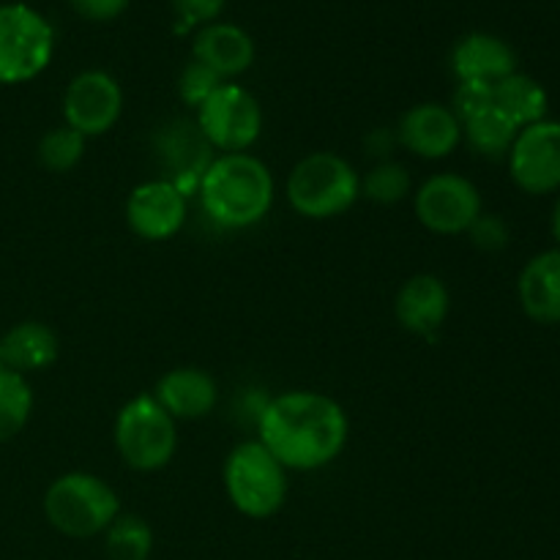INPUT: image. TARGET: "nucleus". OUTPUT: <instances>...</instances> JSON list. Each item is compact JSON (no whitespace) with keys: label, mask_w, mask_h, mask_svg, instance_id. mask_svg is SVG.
<instances>
[{"label":"nucleus","mask_w":560,"mask_h":560,"mask_svg":"<svg viewBox=\"0 0 560 560\" xmlns=\"http://www.w3.org/2000/svg\"><path fill=\"white\" fill-rule=\"evenodd\" d=\"M230 503L249 520H268L288 501V470L260 441L238 443L224 463Z\"/></svg>","instance_id":"39448f33"},{"label":"nucleus","mask_w":560,"mask_h":560,"mask_svg":"<svg viewBox=\"0 0 560 560\" xmlns=\"http://www.w3.org/2000/svg\"><path fill=\"white\" fill-rule=\"evenodd\" d=\"M257 432L284 470H320L345 452L350 421L326 394L284 392L257 413Z\"/></svg>","instance_id":"f257e3e1"},{"label":"nucleus","mask_w":560,"mask_h":560,"mask_svg":"<svg viewBox=\"0 0 560 560\" xmlns=\"http://www.w3.org/2000/svg\"><path fill=\"white\" fill-rule=\"evenodd\" d=\"M175 421H195L206 419L217 408L219 388L217 381L206 370L197 366H178L170 370L167 375L159 377L156 388L151 394Z\"/></svg>","instance_id":"dca6fc26"},{"label":"nucleus","mask_w":560,"mask_h":560,"mask_svg":"<svg viewBox=\"0 0 560 560\" xmlns=\"http://www.w3.org/2000/svg\"><path fill=\"white\" fill-rule=\"evenodd\" d=\"M222 82H224L222 77L213 74L208 66H202L200 60L191 58L189 63L184 66V71H180V77H178V96H180V102L186 104V107L200 109L202 104L208 102V96H211V93L217 91Z\"/></svg>","instance_id":"a878e982"},{"label":"nucleus","mask_w":560,"mask_h":560,"mask_svg":"<svg viewBox=\"0 0 560 560\" xmlns=\"http://www.w3.org/2000/svg\"><path fill=\"white\" fill-rule=\"evenodd\" d=\"M186 211V195L173 180H148L129 195L126 222L140 238L167 241L184 228Z\"/></svg>","instance_id":"f8f14e48"},{"label":"nucleus","mask_w":560,"mask_h":560,"mask_svg":"<svg viewBox=\"0 0 560 560\" xmlns=\"http://www.w3.org/2000/svg\"><path fill=\"white\" fill-rule=\"evenodd\" d=\"M495 109L506 115L517 129H525L545 120L547 93L534 77L514 71L506 80L495 82Z\"/></svg>","instance_id":"aec40b11"},{"label":"nucleus","mask_w":560,"mask_h":560,"mask_svg":"<svg viewBox=\"0 0 560 560\" xmlns=\"http://www.w3.org/2000/svg\"><path fill=\"white\" fill-rule=\"evenodd\" d=\"M33 413V392L25 375L0 370V443L11 441L25 430Z\"/></svg>","instance_id":"5701e85b"},{"label":"nucleus","mask_w":560,"mask_h":560,"mask_svg":"<svg viewBox=\"0 0 560 560\" xmlns=\"http://www.w3.org/2000/svg\"><path fill=\"white\" fill-rule=\"evenodd\" d=\"M397 140L421 159H446L463 140V124L446 104L424 102L399 118Z\"/></svg>","instance_id":"ddd939ff"},{"label":"nucleus","mask_w":560,"mask_h":560,"mask_svg":"<svg viewBox=\"0 0 560 560\" xmlns=\"http://www.w3.org/2000/svg\"><path fill=\"white\" fill-rule=\"evenodd\" d=\"M520 304L530 320L541 326L560 323V249H550L528 260L520 273Z\"/></svg>","instance_id":"a211bd4d"},{"label":"nucleus","mask_w":560,"mask_h":560,"mask_svg":"<svg viewBox=\"0 0 560 560\" xmlns=\"http://www.w3.org/2000/svg\"><path fill=\"white\" fill-rule=\"evenodd\" d=\"M361 197V175L345 156L315 151L301 159L288 178V200L306 219H334Z\"/></svg>","instance_id":"7ed1b4c3"},{"label":"nucleus","mask_w":560,"mask_h":560,"mask_svg":"<svg viewBox=\"0 0 560 560\" xmlns=\"http://www.w3.org/2000/svg\"><path fill=\"white\" fill-rule=\"evenodd\" d=\"M104 550L109 560H148L153 550V530L137 514H118L104 530Z\"/></svg>","instance_id":"4be33fe9"},{"label":"nucleus","mask_w":560,"mask_h":560,"mask_svg":"<svg viewBox=\"0 0 560 560\" xmlns=\"http://www.w3.org/2000/svg\"><path fill=\"white\" fill-rule=\"evenodd\" d=\"M410 173L397 162H381L361 178V195L381 206H397L410 195Z\"/></svg>","instance_id":"393cba45"},{"label":"nucleus","mask_w":560,"mask_h":560,"mask_svg":"<svg viewBox=\"0 0 560 560\" xmlns=\"http://www.w3.org/2000/svg\"><path fill=\"white\" fill-rule=\"evenodd\" d=\"M509 170L514 184L528 195L560 189V124L545 118L520 129L509 151Z\"/></svg>","instance_id":"9b49d317"},{"label":"nucleus","mask_w":560,"mask_h":560,"mask_svg":"<svg viewBox=\"0 0 560 560\" xmlns=\"http://www.w3.org/2000/svg\"><path fill=\"white\" fill-rule=\"evenodd\" d=\"M452 69L459 82H495L517 71V55L503 38L492 33H470L454 47Z\"/></svg>","instance_id":"f3484780"},{"label":"nucleus","mask_w":560,"mask_h":560,"mask_svg":"<svg viewBox=\"0 0 560 560\" xmlns=\"http://www.w3.org/2000/svg\"><path fill=\"white\" fill-rule=\"evenodd\" d=\"M452 299L448 288L435 277V273H416L399 288L397 301H394V315L399 326L419 337H430L446 323Z\"/></svg>","instance_id":"2eb2a0df"},{"label":"nucleus","mask_w":560,"mask_h":560,"mask_svg":"<svg viewBox=\"0 0 560 560\" xmlns=\"http://www.w3.org/2000/svg\"><path fill=\"white\" fill-rule=\"evenodd\" d=\"M82 153H85V137L71 129V126L49 129L38 140V162L49 173H69V170H74L80 164Z\"/></svg>","instance_id":"b1692460"},{"label":"nucleus","mask_w":560,"mask_h":560,"mask_svg":"<svg viewBox=\"0 0 560 560\" xmlns=\"http://www.w3.org/2000/svg\"><path fill=\"white\" fill-rule=\"evenodd\" d=\"M191 55L228 82L230 77H238L252 69L257 49L244 27L230 25V22H208L191 42Z\"/></svg>","instance_id":"4468645a"},{"label":"nucleus","mask_w":560,"mask_h":560,"mask_svg":"<svg viewBox=\"0 0 560 560\" xmlns=\"http://www.w3.org/2000/svg\"><path fill=\"white\" fill-rule=\"evenodd\" d=\"M0 370H5V366H3V355H0Z\"/></svg>","instance_id":"2f4dec72"},{"label":"nucleus","mask_w":560,"mask_h":560,"mask_svg":"<svg viewBox=\"0 0 560 560\" xmlns=\"http://www.w3.org/2000/svg\"><path fill=\"white\" fill-rule=\"evenodd\" d=\"M71 9L91 22H109L129 9V0H69Z\"/></svg>","instance_id":"c756f323"},{"label":"nucleus","mask_w":560,"mask_h":560,"mask_svg":"<svg viewBox=\"0 0 560 560\" xmlns=\"http://www.w3.org/2000/svg\"><path fill=\"white\" fill-rule=\"evenodd\" d=\"M200 200L213 224L246 230L273 206V175L252 153H222L200 178Z\"/></svg>","instance_id":"f03ea898"},{"label":"nucleus","mask_w":560,"mask_h":560,"mask_svg":"<svg viewBox=\"0 0 560 560\" xmlns=\"http://www.w3.org/2000/svg\"><path fill=\"white\" fill-rule=\"evenodd\" d=\"M468 233H470V241L485 252H498L509 244L506 222H503L501 217H492V213H481Z\"/></svg>","instance_id":"cd10ccee"},{"label":"nucleus","mask_w":560,"mask_h":560,"mask_svg":"<svg viewBox=\"0 0 560 560\" xmlns=\"http://www.w3.org/2000/svg\"><path fill=\"white\" fill-rule=\"evenodd\" d=\"M492 107H495V85H487V82H459L452 96V113L457 115L459 124Z\"/></svg>","instance_id":"bb28decb"},{"label":"nucleus","mask_w":560,"mask_h":560,"mask_svg":"<svg viewBox=\"0 0 560 560\" xmlns=\"http://www.w3.org/2000/svg\"><path fill=\"white\" fill-rule=\"evenodd\" d=\"M416 217L430 233L459 235L481 217V195L474 180L459 173H438L416 191Z\"/></svg>","instance_id":"1a4fd4ad"},{"label":"nucleus","mask_w":560,"mask_h":560,"mask_svg":"<svg viewBox=\"0 0 560 560\" xmlns=\"http://www.w3.org/2000/svg\"><path fill=\"white\" fill-rule=\"evenodd\" d=\"M552 235H556V241L560 244V197L556 202V211H552Z\"/></svg>","instance_id":"7c9ffc66"},{"label":"nucleus","mask_w":560,"mask_h":560,"mask_svg":"<svg viewBox=\"0 0 560 560\" xmlns=\"http://www.w3.org/2000/svg\"><path fill=\"white\" fill-rule=\"evenodd\" d=\"M58 353V334L36 320L20 323V326H14L3 339H0L3 366L11 372H20V375L47 370L49 364H55Z\"/></svg>","instance_id":"6ab92c4d"},{"label":"nucleus","mask_w":560,"mask_h":560,"mask_svg":"<svg viewBox=\"0 0 560 560\" xmlns=\"http://www.w3.org/2000/svg\"><path fill=\"white\" fill-rule=\"evenodd\" d=\"M224 3H228V0H173L180 20L189 22V25H208V22H217Z\"/></svg>","instance_id":"c85d7f7f"},{"label":"nucleus","mask_w":560,"mask_h":560,"mask_svg":"<svg viewBox=\"0 0 560 560\" xmlns=\"http://www.w3.org/2000/svg\"><path fill=\"white\" fill-rule=\"evenodd\" d=\"M44 514L58 534L69 539H93L120 514L113 487L93 474H63L44 492Z\"/></svg>","instance_id":"20e7f679"},{"label":"nucleus","mask_w":560,"mask_h":560,"mask_svg":"<svg viewBox=\"0 0 560 560\" xmlns=\"http://www.w3.org/2000/svg\"><path fill=\"white\" fill-rule=\"evenodd\" d=\"M124 113V91L118 80L102 69H88L69 82L63 96L66 126L82 137H102Z\"/></svg>","instance_id":"9d476101"},{"label":"nucleus","mask_w":560,"mask_h":560,"mask_svg":"<svg viewBox=\"0 0 560 560\" xmlns=\"http://www.w3.org/2000/svg\"><path fill=\"white\" fill-rule=\"evenodd\" d=\"M517 135H520L517 126H514L506 115L498 113L495 107L463 124L465 142L474 148V153H479V156H487V159L509 156Z\"/></svg>","instance_id":"412c9836"},{"label":"nucleus","mask_w":560,"mask_h":560,"mask_svg":"<svg viewBox=\"0 0 560 560\" xmlns=\"http://www.w3.org/2000/svg\"><path fill=\"white\" fill-rule=\"evenodd\" d=\"M115 446L129 468L142 474L164 468L178 448L175 419L151 394H140L129 399L115 419Z\"/></svg>","instance_id":"423d86ee"},{"label":"nucleus","mask_w":560,"mask_h":560,"mask_svg":"<svg viewBox=\"0 0 560 560\" xmlns=\"http://www.w3.org/2000/svg\"><path fill=\"white\" fill-rule=\"evenodd\" d=\"M197 129L222 153H246L262 131L260 102L246 88L222 82L197 109Z\"/></svg>","instance_id":"6e6552de"},{"label":"nucleus","mask_w":560,"mask_h":560,"mask_svg":"<svg viewBox=\"0 0 560 560\" xmlns=\"http://www.w3.org/2000/svg\"><path fill=\"white\" fill-rule=\"evenodd\" d=\"M55 31L27 3L0 5V85H20L49 66Z\"/></svg>","instance_id":"0eeeda50"}]
</instances>
